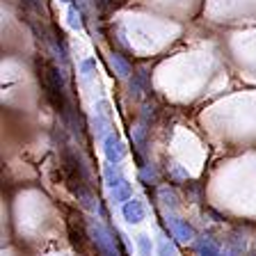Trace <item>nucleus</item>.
I'll list each match as a JSON object with an SVG mask.
<instances>
[{
    "label": "nucleus",
    "instance_id": "1",
    "mask_svg": "<svg viewBox=\"0 0 256 256\" xmlns=\"http://www.w3.org/2000/svg\"><path fill=\"white\" fill-rule=\"evenodd\" d=\"M96 245H98V252H101V256H117V252H114L112 242L101 234V231L96 234Z\"/></svg>",
    "mask_w": 256,
    "mask_h": 256
},
{
    "label": "nucleus",
    "instance_id": "2",
    "mask_svg": "<svg viewBox=\"0 0 256 256\" xmlns=\"http://www.w3.org/2000/svg\"><path fill=\"white\" fill-rule=\"evenodd\" d=\"M124 215H126L128 222H140V220H142V206H140L138 202L128 204V206L124 208Z\"/></svg>",
    "mask_w": 256,
    "mask_h": 256
},
{
    "label": "nucleus",
    "instance_id": "3",
    "mask_svg": "<svg viewBox=\"0 0 256 256\" xmlns=\"http://www.w3.org/2000/svg\"><path fill=\"white\" fill-rule=\"evenodd\" d=\"M199 254L202 256H220V252L213 242H202V245H199Z\"/></svg>",
    "mask_w": 256,
    "mask_h": 256
},
{
    "label": "nucleus",
    "instance_id": "4",
    "mask_svg": "<svg viewBox=\"0 0 256 256\" xmlns=\"http://www.w3.org/2000/svg\"><path fill=\"white\" fill-rule=\"evenodd\" d=\"M140 252H142V256H149L151 254V242L146 236H140Z\"/></svg>",
    "mask_w": 256,
    "mask_h": 256
},
{
    "label": "nucleus",
    "instance_id": "5",
    "mask_svg": "<svg viewBox=\"0 0 256 256\" xmlns=\"http://www.w3.org/2000/svg\"><path fill=\"white\" fill-rule=\"evenodd\" d=\"M160 256H172V252L167 250V245H165V242H160Z\"/></svg>",
    "mask_w": 256,
    "mask_h": 256
}]
</instances>
